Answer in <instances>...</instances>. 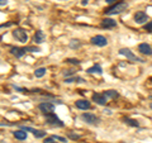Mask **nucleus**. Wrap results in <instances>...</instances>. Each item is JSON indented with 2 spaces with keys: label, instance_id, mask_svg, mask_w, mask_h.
Returning a JSON list of instances; mask_svg holds the SVG:
<instances>
[{
  "label": "nucleus",
  "instance_id": "2eb2a0df",
  "mask_svg": "<svg viewBox=\"0 0 152 143\" xmlns=\"http://www.w3.org/2000/svg\"><path fill=\"white\" fill-rule=\"evenodd\" d=\"M88 74H98V75H102L103 74V69L100 67V65H94L91 67H89L86 70Z\"/></svg>",
  "mask_w": 152,
  "mask_h": 143
},
{
  "label": "nucleus",
  "instance_id": "423d86ee",
  "mask_svg": "<svg viewBox=\"0 0 152 143\" xmlns=\"http://www.w3.org/2000/svg\"><path fill=\"white\" fill-rule=\"evenodd\" d=\"M91 45L98 46V47H105L108 45V39L104 36H95L91 38Z\"/></svg>",
  "mask_w": 152,
  "mask_h": 143
},
{
  "label": "nucleus",
  "instance_id": "6e6552de",
  "mask_svg": "<svg viewBox=\"0 0 152 143\" xmlns=\"http://www.w3.org/2000/svg\"><path fill=\"white\" fill-rule=\"evenodd\" d=\"M148 20V17H147V14L145 12H137L134 14V22L137 24H143Z\"/></svg>",
  "mask_w": 152,
  "mask_h": 143
},
{
  "label": "nucleus",
  "instance_id": "cd10ccee",
  "mask_svg": "<svg viewBox=\"0 0 152 143\" xmlns=\"http://www.w3.org/2000/svg\"><path fill=\"white\" fill-rule=\"evenodd\" d=\"M56 141H61V142H66V138H62V137H55Z\"/></svg>",
  "mask_w": 152,
  "mask_h": 143
},
{
  "label": "nucleus",
  "instance_id": "2f4dec72",
  "mask_svg": "<svg viewBox=\"0 0 152 143\" xmlns=\"http://www.w3.org/2000/svg\"><path fill=\"white\" fill-rule=\"evenodd\" d=\"M89 0H83V4H88Z\"/></svg>",
  "mask_w": 152,
  "mask_h": 143
},
{
  "label": "nucleus",
  "instance_id": "4468645a",
  "mask_svg": "<svg viewBox=\"0 0 152 143\" xmlns=\"http://www.w3.org/2000/svg\"><path fill=\"white\" fill-rule=\"evenodd\" d=\"M100 26L103 28H107V29H109V28L117 27V22L113 20V19H110V18H107V19H103L102 23H100Z\"/></svg>",
  "mask_w": 152,
  "mask_h": 143
},
{
  "label": "nucleus",
  "instance_id": "c85d7f7f",
  "mask_svg": "<svg viewBox=\"0 0 152 143\" xmlns=\"http://www.w3.org/2000/svg\"><path fill=\"white\" fill-rule=\"evenodd\" d=\"M7 3H8V0H1L0 4H1V7H4V5H7Z\"/></svg>",
  "mask_w": 152,
  "mask_h": 143
},
{
  "label": "nucleus",
  "instance_id": "f03ea898",
  "mask_svg": "<svg viewBox=\"0 0 152 143\" xmlns=\"http://www.w3.org/2000/svg\"><path fill=\"white\" fill-rule=\"evenodd\" d=\"M46 118V123L50 125H56V127H64V122L60 120L58 118H57L56 114L51 113V114H46L45 115Z\"/></svg>",
  "mask_w": 152,
  "mask_h": 143
},
{
  "label": "nucleus",
  "instance_id": "7c9ffc66",
  "mask_svg": "<svg viewBox=\"0 0 152 143\" xmlns=\"http://www.w3.org/2000/svg\"><path fill=\"white\" fill-rule=\"evenodd\" d=\"M104 113H107V114H112V112L109 110V109H105V110H104Z\"/></svg>",
  "mask_w": 152,
  "mask_h": 143
},
{
  "label": "nucleus",
  "instance_id": "412c9836",
  "mask_svg": "<svg viewBox=\"0 0 152 143\" xmlns=\"http://www.w3.org/2000/svg\"><path fill=\"white\" fill-rule=\"evenodd\" d=\"M124 122L127 123L128 125H131V127H140V123L134 120V119H131V118H126L124 119Z\"/></svg>",
  "mask_w": 152,
  "mask_h": 143
},
{
  "label": "nucleus",
  "instance_id": "9d476101",
  "mask_svg": "<svg viewBox=\"0 0 152 143\" xmlns=\"http://www.w3.org/2000/svg\"><path fill=\"white\" fill-rule=\"evenodd\" d=\"M93 100L96 104H99V105H105L107 104V96L104 94H93Z\"/></svg>",
  "mask_w": 152,
  "mask_h": 143
},
{
  "label": "nucleus",
  "instance_id": "9b49d317",
  "mask_svg": "<svg viewBox=\"0 0 152 143\" xmlns=\"http://www.w3.org/2000/svg\"><path fill=\"white\" fill-rule=\"evenodd\" d=\"M138 51L142 55H147V56H152V47L147 43H141L138 46Z\"/></svg>",
  "mask_w": 152,
  "mask_h": 143
},
{
  "label": "nucleus",
  "instance_id": "4be33fe9",
  "mask_svg": "<svg viewBox=\"0 0 152 143\" xmlns=\"http://www.w3.org/2000/svg\"><path fill=\"white\" fill-rule=\"evenodd\" d=\"M71 48H80L81 47V43H80V41H77V39H71L70 41V45H69Z\"/></svg>",
  "mask_w": 152,
  "mask_h": 143
},
{
  "label": "nucleus",
  "instance_id": "7ed1b4c3",
  "mask_svg": "<svg viewBox=\"0 0 152 143\" xmlns=\"http://www.w3.org/2000/svg\"><path fill=\"white\" fill-rule=\"evenodd\" d=\"M119 53H121L122 56H126L128 60L133 61V62H145V60L140 58L138 56H136L131 50H128V48H121V50H119Z\"/></svg>",
  "mask_w": 152,
  "mask_h": 143
},
{
  "label": "nucleus",
  "instance_id": "dca6fc26",
  "mask_svg": "<svg viewBox=\"0 0 152 143\" xmlns=\"http://www.w3.org/2000/svg\"><path fill=\"white\" fill-rule=\"evenodd\" d=\"M14 134V137L17 138V139H19V141H24V139H27V133H26V131H23V129H20V131H15L13 133Z\"/></svg>",
  "mask_w": 152,
  "mask_h": 143
},
{
  "label": "nucleus",
  "instance_id": "20e7f679",
  "mask_svg": "<svg viewBox=\"0 0 152 143\" xmlns=\"http://www.w3.org/2000/svg\"><path fill=\"white\" fill-rule=\"evenodd\" d=\"M13 37L15 38L18 42H20V43H26L28 41V34L24 29H22V28H17V29L13 31Z\"/></svg>",
  "mask_w": 152,
  "mask_h": 143
},
{
  "label": "nucleus",
  "instance_id": "aec40b11",
  "mask_svg": "<svg viewBox=\"0 0 152 143\" xmlns=\"http://www.w3.org/2000/svg\"><path fill=\"white\" fill-rule=\"evenodd\" d=\"M33 136H34L36 138H43L46 137V132L45 131H41V129H33Z\"/></svg>",
  "mask_w": 152,
  "mask_h": 143
},
{
  "label": "nucleus",
  "instance_id": "ddd939ff",
  "mask_svg": "<svg viewBox=\"0 0 152 143\" xmlns=\"http://www.w3.org/2000/svg\"><path fill=\"white\" fill-rule=\"evenodd\" d=\"M46 41V36H45V33L42 32V31H37L36 32V34L33 36V42L34 43H43V42Z\"/></svg>",
  "mask_w": 152,
  "mask_h": 143
},
{
  "label": "nucleus",
  "instance_id": "f8f14e48",
  "mask_svg": "<svg viewBox=\"0 0 152 143\" xmlns=\"http://www.w3.org/2000/svg\"><path fill=\"white\" fill-rule=\"evenodd\" d=\"M26 52H27V48H20V47H13V48H10V53L13 56L18 57V58H20V57L24 56Z\"/></svg>",
  "mask_w": 152,
  "mask_h": 143
},
{
  "label": "nucleus",
  "instance_id": "72a5a7b5",
  "mask_svg": "<svg viewBox=\"0 0 152 143\" xmlns=\"http://www.w3.org/2000/svg\"><path fill=\"white\" fill-rule=\"evenodd\" d=\"M62 1H65V0H62Z\"/></svg>",
  "mask_w": 152,
  "mask_h": 143
},
{
  "label": "nucleus",
  "instance_id": "6ab92c4d",
  "mask_svg": "<svg viewBox=\"0 0 152 143\" xmlns=\"http://www.w3.org/2000/svg\"><path fill=\"white\" fill-rule=\"evenodd\" d=\"M46 72H47L46 67H39V69H37L34 71V76L36 77H43V76L46 75Z\"/></svg>",
  "mask_w": 152,
  "mask_h": 143
},
{
  "label": "nucleus",
  "instance_id": "a211bd4d",
  "mask_svg": "<svg viewBox=\"0 0 152 143\" xmlns=\"http://www.w3.org/2000/svg\"><path fill=\"white\" fill-rule=\"evenodd\" d=\"M77 81H80V82H84V79L79 77V76H72V77H67L65 80L66 84H72V82H77Z\"/></svg>",
  "mask_w": 152,
  "mask_h": 143
},
{
  "label": "nucleus",
  "instance_id": "f257e3e1",
  "mask_svg": "<svg viewBox=\"0 0 152 143\" xmlns=\"http://www.w3.org/2000/svg\"><path fill=\"white\" fill-rule=\"evenodd\" d=\"M127 9H128V3L119 1V3H115L114 5H112L110 8L105 9V14L107 15H115V14H121L123 12H126Z\"/></svg>",
  "mask_w": 152,
  "mask_h": 143
},
{
  "label": "nucleus",
  "instance_id": "c756f323",
  "mask_svg": "<svg viewBox=\"0 0 152 143\" xmlns=\"http://www.w3.org/2000/svg\"><path fill=\"white\" fill-rule=\"evenodd\" d=\"M105 1H107L108 4H114V3L117 1V0H105Z\"/></svg>",
  "mask_w": 152,
  "mask_h": 143
},
{
  "label": "nucleus",
  "instance_id": "473e14b6",
  "mask_svg": "<svg viewBox=\"0 0 152 143\" xmlns=\"http://www.w3.org/2000/svg\"><path fill=\"white\" fill-rule=\"evenodd\" d=\"M150 108H151V109H152V103H151V104H150Z\"/></svg>",
  "mask_w": 152,
  "mask_h": 143
},
{
  "label": "nucleus",
  "instance_id": "0eeeda50",
  "mask_svg": "<svg viewBox=\"0 0 152 143\" xmlns=\"http://www.w3.org/2000/svg\"><path fill=\"white\" fill-rule=\"evenodd\" d=\"M39 110L42 112L46 115V114H51V113H53L55 110V105L52 103H48V101H45V103H41L39 104Z\"/></svg>",
  "mask_w": 152,
  "mask_h": 143
},
{
  "label": "nucleus",
  "instance_id": "b1692460",
  "mask_svg": "<svg viewBox=\"0 0 152 143\" xmlns=\"http://www.w3.org/2000/svg\"><path fill=\"white\" fill-rule=\"evenodd\" d=\"M69 137L71 138V139H79V138H81L80 134H75V133H72V132L69 133Z\"/></svg>",
  "mask_w": 152,
  "mask_h": 143
},
{
  "label": "nucleus",
  "instance_id": "393cba45",
  "mask_svg": "<svg viewBox=\"0 0 152 143\" xmlns=\"http://www.w3.org/2000/svg\"><path fill=\"white\" fill-rule=\"evenodd\" d=\"M145 29H146L147 32L152 33V22H148V23H147V24L145 26Z\"/></svg>",
  "mask_w": 152,
  "mask_h": 143
},
{
  "label": "nucleus",
  "instance_id": "f3484780",
  "mask_svg": "<svg viewBox=\"0 0 152 143\" xmlns=\"http://www.w3.org/2000/svg\"><path fill=\"white\" fill-rule=\"evenodd\" d=\"M104 95H105L107 98H110V99H117L119 96V93H118L117 90H107V91H104Z\"/></svg>",
  "mask_w": 152,
  "mask_h": 143
},
{
  "label": "nucleus",
  "instance_id": "5701e85b",
  "mask_svg": "<svg viewBox=\"0 0 152 143\" xmlns=\"http://www.w3.org/2000/svg\"><path fill=\"white\" fill-rule=\"evenodd\" d=\"M66 62L72 63V65H79L80 61H79V60H75V58H67V60H66Z\"/></svg>",
  "mask_w": 152,
  "mask_h": 143
},
{
  "label": "nucleus",
  "instance_id": "1a4fd4ad",
  "mask_svg": "<svg viewBox=\"0 0 152 143\" xmlns=\"http://www.w3.org/2000/svg\"><path fill=\"white\" fill-rule=\"evenodd\" d=\"M75 105L77 109H81V110H88V109L91 108V104H90L86 99H80V100H76Z\"/></svg>",
  "mask_w": 152,
  "mask_h": 143
},
{
  "label": "nucleus",
  "instance_id": "39448f33",
  "mask_svg": "<svg viewBox=\"0 0 152 143\" xmlns=\"http://www.w3.org/2000/svg\"><path fill=\"white\" fill-rule=\"evenodd\" d=\"M81 119L84 122L89 123V124H93V125H96L99 123V118L96 115H94V114H91V113H84L81 115Z\"/></svg>",
  "mask_w": 152,
  "mask_h": 143
},
{
  "label": "nucleus",
  "instance_id": "a878e982",
  "mask_svg": "<svg viewBox=\"0 0 152 143\" xmlns=\"http://www.w3.org/2000/svg\"><path fill=\"white\" fill-rule=\"evenodd\" d=\"M43 143H56V138L55 137H50V138H46Z\"/></svg>",
  "mask_w": 152,
  "mask_h": 143
},
{
  "label": "nucleus",
  "instance_id": "bb28decb",
  "mask_svg": "<svg viewBox=\"0 0 152 143\" xmlns=\"http://www.w3.org/2000/svg\"><path fill=\"white\" fill-rule=\"evenodd\" d=\"M64 75L65 76H74V72H72V71H65Z\"/></svg>",
  "mask_w": 152,
  "mask_h": 143
}]
</instances>
